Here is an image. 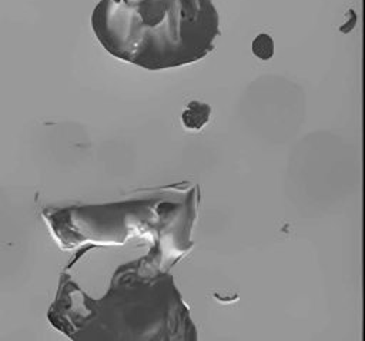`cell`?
Returning a JSON list of instances; mask_svg holds the SVG:
<instances>
[{"label":"cell","mask_w":365,"mask_h":341,"mask_svg":"<svg viewBox=\"0 0 365 341\" xmlns=\"http://www.w3.org/2000/svg\"><path fill=\"white\" fill-rule=\"evenodd\" d=\"M91 24L107 51L150 70L200 60L218 36L212 0H100Z\"/></svg>","instance_id":"obj_1"},{"label":"cell","mask_w":365,"mask_h":341,"mask_svg":"<svg viewBox=\"0 0 365 341\" xmlns=\"http://www.w3.org/2000/svg\"><path fill=\"white\" fill-rule=\"evenodd\" d=\"M210 113H211V107L208 104L200 103V101H191L188 107L184 110L181 120L187 128L200 130L208 121Z\"/></svg>","instance_id":"obj_2"},{"label":"cell","mask_w":365,"mask_h":341,"mask_svg":"<svg viewBox=\"0 0 365 341\" xmlns=\"http://www.w3.org/2000/svg\"><path fill=\"white\" fill-rule=\"evenodd\" d=\"M252 53L261 60L271 58L274 54V41L271 36H268L267 33H259L252 40Z\"/></svg>","instance_id":"obj_3"}]
</instances>
